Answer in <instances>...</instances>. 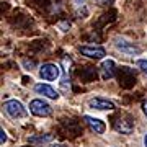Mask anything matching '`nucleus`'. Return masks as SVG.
I'll return each instance as SVG.
<instances>
[{
    "label": "nucleus",
    "instance_id": "nucleus-1",
    "mask_svg": "<svg viewBox=\"0 0 147 147\" xmlns=\"http://www.w3.org/2000/svg\"><path fill=\"white\" fill-rule=\"evenodd\" d=\"M3 108H5V111L11 116V118H25V116L28 115L26 108L21 105L18 100H8V101H5V103H3Z\"/></svg>",
    "mask_w": 147,
    "mask_h": 147
},
{
    "label": "nucleus",
    "instance_id": "nucleus-2",
    "mask_svg": "<svg viewBox=\"0 0 147 147\" xmlns=\"http://www.w3.org/2000/svg\"><path fill=\"white\" fill-rule=\"evenodd\" d=\"M30 111H31L34 116H39V118H46L53 113V108L49 103H46L44 100H33L30 103Z\"/></svg>",
    "mask_w": 147,
    "mask_h": 147
},
{
    "label": "nucleus",
    "instance_id": "nucleus-3",
    "mask_svg": "<svg viewBox=\"0 0 147 147\" xmlns=\"http://www.w3.org/2000/svg\"><path fill=\"white\" fill-rule=\"evenodd\" d=\"M59 74H61V70L56 64H44L39 69V75L44 80H56L59 77Z\"/></svg>",
    "mask_w": 147,
    "mask_h": 147
},
{
    "label": "nucleus",
    "instance_id": "nucleus-4",
    "mask_svg": "<svg viewBox=\"0 0 147 147\" xmlns=\"http://www.w3.org/2000/svg\"><path fill=\"white\" fill-rule=\"evenodd\" d=\"M88 106L90 108H95V110H100V111H110V110H115V105L111 101L105 100V98H92L88 101Z\"/></svg>",
    "mask_w": 147,
    "mask_h": 147
},
{
    "label": "nucleus",
    "instance_id": "nucleus-5",
    "mask_svg": "<svg viewBox=\"0 0 147 147\" xmlns=\"http://www.w3.org/2000/svg\"><path fill=\"white\" fill-rule=\"evenodd\" d=\"M34 90H36L39 95H44V96L51 98V100H57V98H59V93L53 88V87H51V85L38 84V85H34Z\"/></svg>",
    "mask_w": 147,
    "mask_h": 147
},
{
    "label": "nucleus",
    "instance_id": "nucleus-6",
    "mask_svg": "<svg viewBox=\"0 0 147 147\" xmlns=\"http://www.w3.org/2000/svg\"><path fill=\"white\" fill-rule=\"evenodd\" d=\"M80 53L87 56L90 59H101L103 56L106 54V51L103 47H90V46H85V47H80Z\"/></svg>",
    "mask_w": 147,
    "mask_h": 147
},
{
    "label": "nucleus",
    "instance_id": "nucleus-7",
    "mask_svg": "<svg viewBox=\"0 0 147 147\" xmlns=\"http://www.w3.org/2000/svg\"><path fill=\"white\" fill-rule=\"evenodd\" d=\"M85 121H87V124L90 126V129L95 132V134H103L106 129L105 123L98 118H92V116H85Z\"/></svg>",
    "mask_w": 147,
    "mask_h": 147
},
{
    "label": "nucleus",
    "instance_id": "nucleus-8",
    "mask_svg": "<svg viewBox=\"0 0 147 147\" xmlns=\"http://www.w3.org/2000/svg\"><path fill=\"white\" fill-rule=\"evenodd\" d=\"M116 47L119 49L121 53L129 54V56H134V54H139V53H141V49H139L137 46H134V44H131V42H126V41L116 42Z\"/></svg>",
    "mask_w": 147,
    "mask_h": 147
},
{
    "label": "nucleus",
    "instance_id": "nucleus-9",
    "mask_svg": "<svg viewBox=\"0 0 147 147\" xmlns=\"http://www.w3.org/2000/svg\"><path fill=\"white\" fill-rule=\"evenodd\" d=\"M116 131H119L123 132V134H129V132L134 129V124H132L131 121H126V119H119V121H116Z\"/></svg>",
    "mask_w": 147,
    "mask_h": 147
},
{
    "label": "nucleus",
    "instance_id": "nucleus-10",
    "mask_svg": "<svg viewBox=\"0 0 147 147\" xmlns=\"http://www.w3.org/2000/svg\"><path fill=\"white\" fill-rule=\"evenodd\" d=\"M113 69H115V62L113 61H105L103 62L101 70H103V77L105 79H111L113 77Z\"/></svg>",
    "mask_w": 147,
    "mask_h": 147
},
{
    "label": "nucleus",
    "instance_id": "nucleus-11",
    "mask_svg": "<svg viewBox=\"0 0 147 147\" xmlns=\"http://www.w3.org/2000/svg\"><path fill=\"white\" fill-rule=\"evenodd\" d=\"M5 142H7V132L3 131V129H0V144L3 146Z\"/></svg>",
    "mask_w": 147,
    "mask_h": 147
},
{
    "label": "nucleus",
    "instance_id": "nucleus-12",
    "mask_svg": "<svg viewBox=\"0 0 147 147\" xmlns=\"http://www.w3.org/2000/svg\"><path fill=\"white\" fill-rule=\"evenodd\" d=\"M137 65H139V67H141L142 70L147 74V61H139V62H137Z\"/></svg>",
    "mask_w": 147,
    "mask_h": 147
},
{
    "label": "nucleus",
    "instance_id": "nucleus-13",
    "mask_svg": "<svg viewBox=\"0 0 147 147\" xmlns=\"http://www.w3.org/2000/svg\"><path fill=\"white\" fill-rule=\"evenodd\" d=\"M96 3H100V5H105V3H108V2H113V0H95Z\"/></svg>",
    "mask_w": 147,
    "mask_h": 147
},
{
    "label": "nucleus",
    "instance_id": "nucleus-14",
    "mask_svg": "<svg viewBox=\"0 0 147 147\" xmlns=\"http://www.w3.org/2000/svg\"><path fill=\"white\" fill-rule=\"evenodd\" d=\"M142 110H144V113H146V116H147V101L142 105Z\"/></svg>",
    "mask_w": 147,
    "mask_h": 147
},
{
    "label": "nucleus",
    "instance_id": "nucleus-15",
    "mask_svg": "<svg viewBox=\"0 0 147 147\" xmlns=\"http://www.w3.org/2000/svg\"><path fill=\"white\" fill-rule=\"evenodd\" d=\"M51 147H67V146H62V144H53Z\"/></svg>",
    "mask_w": 147,
    "mask_h": 147
},
{
    "label": "nucleus",
    "instance_id": "nucleus-16",
    "mask_svg": "<svg viewBox=\"0 0 147 147\" xmlns=\"http://www.w3.org/2000/svg\"><path fill=\"white\" fill-rule=\"evenodd\" d=\"M144 146L147 147V134H146V137H144Z\"/></svg>",
    "mask_w": 147,
    "mask_h": 147
}]
</instances>
